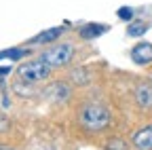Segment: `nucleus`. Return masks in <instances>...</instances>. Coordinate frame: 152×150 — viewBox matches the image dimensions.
<instances>
[{
  "label": "nucleus",
  "instance_id": "f257e3e1",
  "mask_svg": "<svg viewBox=\"0 0 152 150\" xmlns=\"http://www.w3.org/2000/svg\"><path fill=\"white\" fill-rule=\"evenodd\" d=\"M80 123L87 129H104L110 123V112L99 104H89L80 112Z\"/></svg>",
  "mask_w": 152,
  "mask_h": 150
},
{
  "label": "nucleus",
  "instance_id": "f03ea898",
  "mask_svg": "<svg viewBox=\"0 0 152 150\" xmlns=\"http://www.w3.org/2000/svg\"><path fill=\"white\" fill-rule=\"evenodd\" d=\"M17 74L21 76V80L26 83H38L42 80L47 74H49V64L45 59H36V61H28L23 66H19Z\"/></svg>",
  "mask_w": 152,
  "mask_h": 150
},
{
  "label": "nucleus",
  "instance_id": "7ed1b4c3",
  "mask_svg": "<svg viewBox=\"0 0 152 150\" xmlns=\"http://www.w3.org/2000/svg\"><path fill=\"white\" fill-rule=\"evenodd\" d=\"M72 53H74V49L70 45H57V47L45 51L40 59H45L49 66H66L72 59Z\"/></svg>",
  "mask_w": 152,
  "mask_h": 150
},
{
  "label": "nucleus",
  "instance_id": "20e7f679",
  "mask_svg": "<svg viewBox=\"0 0 152 150\" xmlns=\"http://www.w3.org/2000/svg\"><path fill=\"white\" fill-rule=\"evenodd\" d=\"M131 59L135 61V64H140V66L150 64V61H152V45H150V42H140L137 47H133Z\"/></svg>",
  "mask_w": 152,
  "mask_h": 150
},
{
  "label": "nucleus",
  "instance_id": "39448f33",
  "mask_svg": "<svg viewBox=\"0 0 152 150\" xmlns=\"http://www.w3.org/2000/svg\"><path fill=\"white\" fill-rule=\"evenodd\" d=\"M133 146L137 150H152V125L137 131L135 138H133Z\"/></svg>",
  "mask_w": 152,
  "mask_h": 150
},
{
  "label": "nucleus",
  "instance_id": "423d86ee",
  "mask_svg": "<svg viewBox=\"0 0 152 150\" xmlns=\"http://www.w3.org/2000/svg\"><path fill=\"white\" fill-rule=\"evenodd\" d=\"M64 30H66L64 26H57V28H53V30H47V32H42V34H38L32 42H53L55 38H59V36H61Z\"/></svg>",
  "mask_w": 152,
  "mask_h": 150
},
{
  "label": "nucleus",
  "instance_id": "0eeeda50",
  "mask_svg": "<svg viewBox=\"0 0 152 150\" xmlns=\"http://www.w3.org/2000/svg\"><path fill=\"white\" fill-rule=\"evenodd\" d=\"M104 32H106L104 23H89V26H85L80 30V36H83V38H95V36H99Z\"/></svg>",
  "mask_w": 152,
  "mask_h": 150
},
{
  "label": "nucleus",
  "instance_id": "6e6552de",
  "mask_svg": "<svg viewBox=\"0 0 152 150\" xmlns=\"http://www.w3.org/2000/svg\"><path fill=\"white\" fill-rule=\"evenodd\" d=\"M137 100H140V104L146 106V108L152 106V85H142V87L137 89Z\"/></svg>",
  "mask_w": 152,
  "mask_h": 150
},
{
  "label": "nucleus",
  "instance_id": "1a4fd4ad",
  "mask_svg": "<svg viewBox=\"0 0 152 150\" xmlns=\"http://www.w3.org/2000/svg\"><path fill=\"white\" fill-rule=\"evenodd\" d=\"M28 51H23V49H7V51H0V59H7V57H11V59H19V57H23Z\"/></svg>",
  "mask_w": 152,
  "mask_h": 150
},
{
  "label": "nucleus",
  "instance_id": "9d476101",
  "mask_svg": "<svg viewBox=\"0 0 152 150\" xmlns=\"http://www.w3.org/2000/svg\"><path fill=\"white\" fill-rule=\"evenodd\" d=\"M148 30V23H144V21H135V23H131L129 26V36H142L144 32Z\"/></svg>",
  "mask_w": 152,
  "mask_h": 150
},
{
  "label": "nucleus",
  "instance_id": "9b49d317",
  "mask_svg": "<svg viewBox=\"0 0 152 150\" xmlns=\"http://www.w3.org/2000/svg\"><path fill=\"white\" fill-rule=\"evenodd\" d=\"M108 150H127V144L121 142V140H112L108 144Z\"/></svg>",
  "mask_w": 152,
  "mask_h": 150
},
{
  "label": "nucleus",
  "instance_id": "f8f14e48",
  "mask_svg": "<svg viewBox=\"0 0 152 150\" xmlns=\"http://www.w3.org/2000/svg\"><path fill=\"white\" fill-rule=\"evenodd\" d=\"M118 17H121V19H131V17H133V11L127 9V7H123V9L118 11Z\"/></svg>",
  "mask_w": 152,
  "mask_h": 150
},
{
  "label": "nucleus",
  "instance_id": "ddd939ff",
  "mask_svg": "<svg viewBox=\"0 0 152 150\" xmlns=\"http://www.w3.org/2000/svg\"><path fill=\"white\" fill-rule=\"evenodd\" d=\"M9 72H11V68H0V78H2L4 74H9Z\"/></svg>",
  "mask_w": 152,
  "mask_h": 150
},
{
  "label": "nucleus",
  "instance_id": "4468645a",
  "mask_svg": "<svg viewBox=\"0 0 152 150\" xmlns=\"http://www.w3.org/2000/svg\"><path fill=\"white\" fill-rule=\"evenodd\" d=\"M0 150H9V148H0Z\"/></svg>",
  "mask_w": 152,
  "mask_h": 150
}]
</instances>
